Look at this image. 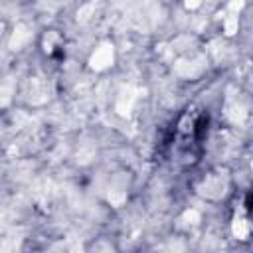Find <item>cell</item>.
<instances>
[{
  "label": "cell",
  "mask_w": 253,
  "mask_h": 253,
  "mask_svg": "<svg viewBox=\"0 0 253 253\" xmlns=\"http://www.w3.org/2000/svg\"><path fill=\"white\" fill-rule=\"evenodd\" d=\"M111 59H113V51H111V47L109 45H105V49H99L95 55H93V65L97 63V67H105L107 63H111Z\"/></svg>",
  "instance_id": "1"
}]
</instances>
